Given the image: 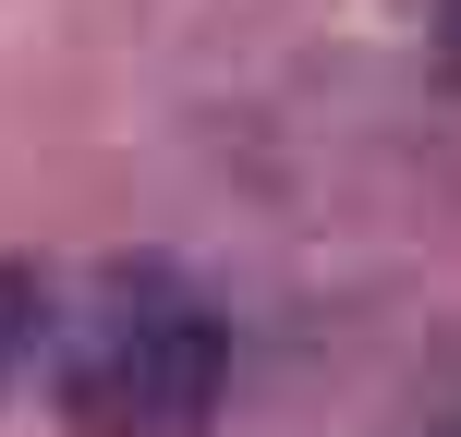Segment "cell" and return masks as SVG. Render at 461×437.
Listing matches in <instances>:
<instances>
[{"instance_id": "7a4b0ae2", "label": "cell", "mask_w": 461, "mask_h": 437, "mask_svg": "<svg viewBox=\"0 0 461 437\" xmlns=\"http://www.w3.org/2000/svg\"><path fill=\"white\" fill-rule=\"evenodd\" d=\"M24 341H37V268H13V255H0V377L24 365Z\"/></svg>"}, {"instance_id": "3957f363", "label": "cell", "mask_w": 461, "mask_h": 437, "mask_svg": "<svg viewBox=\"0 0 461 437\" xmlns=\"http://www.w3.org/2000/svg\"><path fill=\"white\" fill-rule=\"evenodd\" d=\"M438 13H449V49H461V0H438Z\"/></svg>"}, {"instance_id": "6da1fadb", "label": "cell", "mask_w": 461, "mask_h": 437, "mask_svg": "<svg viewBox=\"0 0 461 437\" xmlns=\"http://www.w3.org/2000/svg\"><path fill=\"white\" fill-rule=\"evenodd\" d=\"M230 389V328L183 268H110L61 341L73 437H207Z\"/></svg>"}]
</instances>
